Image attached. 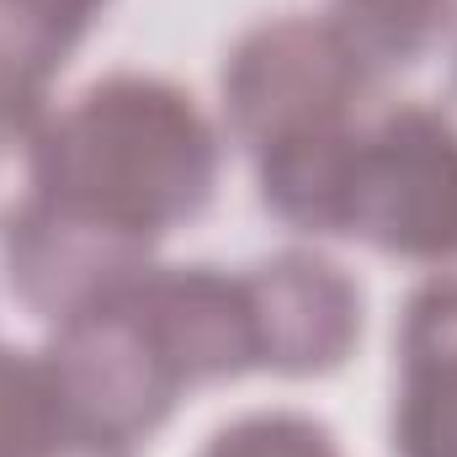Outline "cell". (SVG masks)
Segmentation results:
<instances>
[{"mask_svg":"<svg viewBox=\"0 0 457 457\" xmlns=\"http://www.w3.org/2000/svg\"><path fill=\"white\" fill-rule=\"evenodd\" d=\"M224 138L192 91L160 75H107L27 144V192L91 224L160 245L208 213Z\"/></svg>","mask_w":457,"mask_h":457,"instance_id":"6da1fadb","label":"cell"},{"mask_svg":"<svg viewBox=\"0 0 457 457\" xmlns=\"http://www.w3.org/2000/svg\"><path fill=\"white\" fill-rule=\"evenodd\" d=\"M378 80L330 16H277L250 27L224 59V122L261 154L271 144L314 138L367 122Z\"/></svg>","mask_w":457,"mask_h":457,"instance_id":"7a4b0ae2","label":"cell"},{"mask_svg":"<svg viewBox=\"0 0 457 457\" xmlns=\"http://www.w3.org/2000/svg\"><path fill=\"white\" fill-rule=\"evenodd\" d=\"M345 239L399 261H457V122L436 102H388L361 122Z\"/></svg>","mask_w":457,"mask_h":457,"instance_id":"3957f363","label":"cell"},{"mask_svg":"<svg viewBox=\"0 0 457 457\" xmlns=\"http://www.w3.org/2000/svg\"><path fill=\"white\" fill-rule=\"evenodd\" d=\"M43 356L54 367L75 453H128L176 415L181 394H192L133 303V282L54 325V345Z\"/></svg>","mask_w":457,"mask_h":457,"instance_id":"277c9868","label":"cell"},{"mask_svg":"<svg viewBox=\"0 0 457 457\" xmlns=\"http://www.w3.org/2000/svg\"><path fill=\"white\" fill-rule=\"evenodd\" d=\"M149 255L154 245L64 213L32 192L0 213V261L11 293L48 325H64L122 293L133 277L149 271Z\"/></svg>","mask_w":457,"mask_h":457,"instance_id":"5b68a950","label":"cell"},{"mask_svg":"<svg viewBox=\"0 0 457 457\" xmlns=\"http://www.w3.org/2000/svg\"><path fill=\"white\" fill-rule=\"evenodd\" d=\"M255 309V367L277 378H325L361 341V287L320 250H277L245 271Z\"/></svg>","mask_w":457,"mask_h":457,"instance_id":"8992f818","label":"cell"},{"mask_svg":"<svg viewBox=\"0 0 457 457\" xmlns=\"http://www.w3.org/2000/svg\"><path fill=\"white\" fill-rule=\"evenodd\" d=\"M133 303L144 309L187 388L255 372V309L245 271L228 277L219 266H149L133 277Z\"/></svg>","mask_w":457,"mask_h":457,"instance_id":"52a82bcc","label":"cell"},{"mask_svg":"<svg viewBox=\"0 0 457 457\" xmlns=\"http://www.w3.org/2000/svg\"><path fill=\"white\" fill-rule=\"evenodd\" d=\"M394 457H457V277H431L399 320Z\"/></svg>","mask_w":457,"mask_h":457,"instance_id":"ba28073f","label":"cell"},{"mask_svg":"<svg viewBox=\"0 0 457 457\" xmlns=\"http://www.w3.org/2000/svg\"><path fill=\"white\" fill-rule=\"evenodd\" d=\"M70 420L43 351L0 345V457H64Z\"/></svg>","mask_w":457,"mask_h":457,"instance_id":"9c48e42d","label":"cell"},{"mask_svg":"<svg viewBox=\"0 0 457 457\" xmlns=\"http://www.w3.org/2000/svg\"><path fill=\"white\" fill-rule=\"evenodd\" d=\"M102 11L107 0H0V59L54 86Z\"/></svg>","mask_w":457,"mask_h":457,"instance_id":"30bf717a","label":"cell"},{"mask_svg":"<svg viewBox=\"0 0 457 457\" xmlns=\"http://www.w3.org/2000/svg\"><path fill=\"white\" fill-rule=\"evenodd\" d=\"M197 457H341V442L303 410H255L219 426Z\"/></svg>","mask_w":457,"mask_h":457,"instance_id":"8fae6325","label":"cell"},{"mask_svg":"<svg viewBox=\"0 0 457 457\" xmlns=\"http://www.w3.org/2000/svg\"><path fill=\"white\" fill-rule=\"evenodd\" d=\"M43 117H48V86L11 70V64H0V149L5 144L27 149L32 133L43 128Z\"/></svg>","mask_w":457,"mask_h":457,"instance_id":"7c38bea8","label":"cell"},{"mask_svg":"<svg viewBox=\"0 0 457 457\" xmlns=\"http://www.w3.org/2000/svg\"><path fill=\"white\" fill-rule=\"evenodd\" d=\"M86 457H122V453H86Z\"/></svg>","mask_w":457,"mask_h":457,"instance_id":"4fadbf2b","label":"cell"}]
</instances>
